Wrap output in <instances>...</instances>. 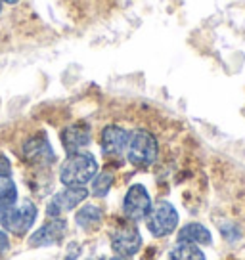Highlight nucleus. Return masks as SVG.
I'll use <instances>...</instances> for the list:
<instances>
[{
	"instance_id": "f257e3e1",
	"label": "nucleus",
	"mask_w": 245,
	"mask_h": 260,
	"mask_svg": "<svg viewBox=\"0 0 245 260\" xmlns=\"http://www.w3.org/2000/svg\"><path fill=\"white\" fill-rule=\"evenodd\" d=\"M98 174V161L90 151L69 153L59 169V180L66 187H84Z\"/></svg>"
},
{
	"instance_id": "f03ea898",
	"label": "nucleus",
	"mask_w": 245,
	"mask_h": 260,
	"mask_svg": "<svg viewBox=\"0 0 245 260\" xmlns=\"http://www.w3.org/2000/svg\"><path fill=\"white\" fill-rule=\"evenodd\" d=\"M127 159L134 165L136 169H147L151 167L157 159L159 153V146H157L156 136L149 130L138 128L131 132L129 138V146H127Z\"/></svg>"
},
{
	"instance_id": "7ed1b4c3",
	"label": "nucleus",
	"mask_w": 245,
	"mask_h": 260,
	"mask_svg": "<svg viewBox=\"0 0 245 260\" xmlns=\"http://www.w3.org/2000/svg\"><path fill=\"white\" fill-rule=\"evenodd\" d=\"M37 214H39V211H37L35 203L23 201L21 205H14V207L0 212V226L14 236L23 237L33 228Z\"/></svg>"
},
{
	"instance_id": "20e7f679",
	"label": "nucleus",
	"mask_w": 245,
	"mask_h": 260,
	"mask_svg": "<svg viewBox=\"0 0 245 260\" xmlns=\"http://www.w3.org/2000/svg\"><path fill=\"white\" fill-rule=\"evenodd\" d=\"M146 226L154 237L171 236L178 226V212L169 201H159L146 214Z\"/></svg>"
},
{
	"instance_id": "39448f33",
	"label": "nucleus",
	"mask_w": 245,
	"mask_h": 260,
	"mask_svg": "<svg viewBox=\"0 0 245 260\" xmlns=\"http://www.w3.org/2000/svg\"><path fill=\"white\" fill-rule=\"evenodd\" d=\"M21 157L35 167H50L56 161V153L50 146L48 138L44 134H37L29 138L21 147Z\"/></svg>"
},
{
	"instance_id": "423d86ee",
	"label": "nucleus",
	"mask_w": 245,
	"mask_h": 260,
	"mask_svg": "<svg viewBox=\"0 0 245 260\" xmlns=\"http://www.w3.org/2000/svg\"><path fill=\"white\" fill-rule=\"evenodd\" d=\"M86 197H88L86 187H66L52 197V201L46 207V214L50 218H57L59 214L73 211L75 207H79Z\"/></svg>"
},
{
	"instance_id": "0eeeda50",
	"label": "nucleus",
	"mask_w": 245,
	"mask_h": 260,
	"mask_svg": "<svg viewBox=\"0 0 245 260\" xmlns=\"http://www.w3.org/2000/svg\"><path fill=\"white\" fill-rule=\"evenodd\" d=\"M151 209V197L142 184H134L122 199V211L131 220H142Z\"/></svg>"
},
{
	"instance_id": "6e6552de",
	"label": "nucleus",
	"mask_w": 245,
	"mask_h": 260,
	"mask_svg": "<svg viewBox=\"0 0 245 260\" xmlns=\"http://www.w3.org/2000/svg\"><path fill=\"white\" fill-rule=\"evenodd\" d=\"M129 138H131L129 130H125L122 126H117V124H107L106 128L102 130V138H100L104 155H107V157L122 155L127 151Z\"/></svg>"
},
{
	"instance_id": "1a4fd4ad",
	"label": "nucleus",
	"mask_w": 245,
	"mask_h": 260,
	"mask_svg": "<svg viewBox=\"0 0 245 260\" xmlns=\"http://www.w3.org/2000/svg\"><path fill=\"white\" fill-rule=\"evenodd\" d=\"M111 247H113L115 254L119 256H129L136 254L142 247V236L134 226H122L115 230L111 236Z\"/></svg>"
},
{
	"instance_id": "9d476101",
	"label": "nucleus",
	"mask_w": 245,
	"mask_h": 260,
	"mask_svg": "<svg viewBox=\"0 0 245 260\" xmlns=\"http://www.w3.org/2000/svg\"><path fill=\"white\" fill-rule=\"evenodd\" d=\"M67 232V222L62 218H52L50 222L42 224L33 236L29 237V245L31 247H50V245H57Z\"/></svg>"
},
{
	"instance_id": "9b49d317",
	"label": "nucleus",
	"mask_w": 245,
	"mask_h": 260,
	"mask_svg": "<svg viewBox=\"0 0 245 260\" xmlns=\"http://www.w3.org/2000/svg\"><path fill=\"white\" fill-rule=\"evenodd\" d=\"M90 140H92V132L86 122H73L62 132V144L67 153L82 151L90 144Z\"/></svg>"
},
{
	"instance_id": "f8f14e48",
	"label": "nucleus",
	"mask_w": 245,
	"mask_h": 260,
	"mask_svg": "<svg viewBox=\"0 0 245 260\" xmlns=\"http://www.w3.org/2000/svg\"><path fill=\"white\" fill-rule=\"evenodd\" d=\"M178 243H192V245H211L212 236L211 232L203 226V224H186L178 232Z\"/></svg>"
},
{
	"instance_id": "ddd939ff",
	"label": "nucleus",
	"mask_w": 245,
	"mask_h": 260,
	"mask_svg": "<svg viewBox=\"0 0 245 260\" xmlns=\"http://www.w3.org/2000/svg\"><path fill=\"white\" fill-rule=\"evenodd\" d=\"M102 209L96 207V205H84L81 207V211H77L75 214V222L79 228H84V230H90V228H96L102 222Z\"/></svg>"
},
{
	"instance_id": "4468645a",
	"label": "nucleus",
	"mask_w": 245,
	"mask_h": 260,
	"mask_svg": "<svg viewBox=\"0 0 245 260\" xmlns=\"http://www.w3.org/2000/svg\"><path fill=\"white\" fill-rule=\"evenodd\" d=\"M17 201V187L10 176L0 178V212L14 207Z\"/></svg>"
},
{
	"instance_id": "2eb2a0df",
	"label": "nucleus",
	"mask_w": 245,
	"mask_h": 260,
	"mask_svg": "<svg viewBox=\"0 0 245 260\" xmlns=\"http://www.w3.org/2000/svg\"><path fill=\"white\" fill-rule=\"evenodd\" d=\"M169 260H205V254L197 245L178 243L169 252Z\"/></svg>"
},
{
	"instance_id": "dca6fc26",
	"label": "nucleus",
	"mask_w": 245,
	"mask_h": 260,
	"mask_svg": "<svg viewBox=\"0 0 245 260\" xmlns=\"http://www.w3.org/2000/svg\"><path fill=\"white\" fill-rule=\"evenodd\" d=\"M113 186V174L111 172H100L92 178V193L96 197H106Z\"/></svg>"
},
{
	"instance_id": "f3484780",
	"label": "nucleus",
	"mask_w": 245,
	"mask_h": 260,
	"mask_svg": "<svg viewBox=\"0 0 245 260\" xmlns=\"http://www.w3.org/2000/svg\"><path fill=\"white\" fill-rule=\"evenodd\" d=\"M221 234L226 237V241H230V243H234V241H237L241 237L239 228L234 226V224H224V226H221Z\"/></svg>"
},
{
	"instance_id": "a211bd4d",
	"label": "nucleus",
	"mask_w": 245,
	"mask_h": 260,
	"mask_svg": "<svg viewBox=\"0 0 245 260\" xmlns=\"http://www.w3.org/2000/svg\"><path fill=\"white\" fill-rule=\"evenodd\" d=\"M10 172H12V165H10L8 157L0 153V178L2 176H10Z\"/></svg>"
},
{
	"instance_id": "6ab92c4d",
	"label": "nucleus",
	"mask_w": 245,
	"mask_h": 260,
	"mask_svg": "<svg viewBox=\"0 0 245 260\" xmlns=\"http://www.w3.org/2000/svg\"><path fill=\"white\" fill-rule=\"evenodd\" d=\"M8 249H10V239H8V236H6V232L0 230V254L6 252Z\"/></svg>"
},
{
	"instance_id": "aec40b11",
	"label": "nucleus",
	"mask_w": 245,
	"mask_h": 260,
	"mask_svg": "<svg viewBox=\"0 0 245 260\" xmlns=\"http://www.w3.org/2000/svg\"><path fill=\"white\" fill-rule=\"evenodd\" d=\"M109 260H131V258H129V256H119V254H117V256H113V258H109Z\"/></svg>"
},
{
	"instance_id": "412c9836",
	"label": "nucleus",
	"mask_w": 245,
	"mask_h": 260,
	"mask_svg": "<svg viewBox=\"0 0 245 260\" xmlns=\"http://www.w3.org/2000/svg\"><path fill=\"white\" fill-rule=\"evenodd\" d=\"M2 2H4V4H17L19 0H2Z\"/></svg>"
},
{
	"instance_id": "4be33fe9",
	"label": "nucleus",
	"mask_w": 245,
	"mask_h": 260,
	"mask_svg": "<svg viewBox=\"0 0 245 260\" xmlns=\"http://www.w3.org/2000/svg\"><path fill=\"white\" fill-rule=\"evenodd\" d=\"M2 6H4V2H2V0H0V14H2Z\"/></svg>"
}]
</instances>
